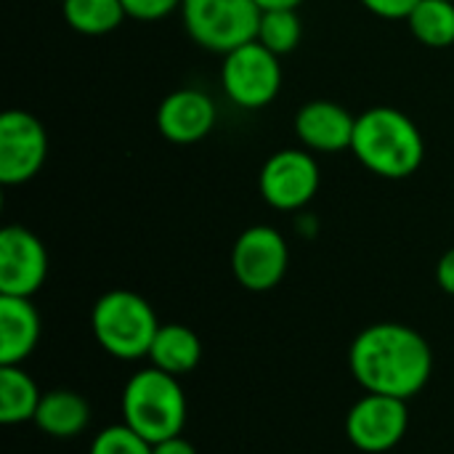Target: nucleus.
I'll list each match as a JSON object with an SVG mask.
<instances>
[{
	"label": "nucleus",
	"instance_id": "39448f33",
	"mask_svg": "<svg viewBox=\"0 0 454 454\" xmlns=\"http://www.w3.org/2000/svg\"><path fill=\"white\" fill-rule=\"evenodd\" d=\"M255 0H184L181 21L186 35L205 51L226 56L229 51L253 43L261 24Z\"/></svg>",
	"mask_w": 454,
	"mask_h": 454
},
{
	"label": "nucleus",
	"instance_id": "0eeeda50",
	"mask_svg": "<svg viewBox=\"0 0 454 454\" xmlns=\"http://www.w3.org/2000/svg\"><path fill=\"white\" fill-rule=\"evenodd\" d=\"M322 173L314 152L309 149H279L274 152L258 176L261 197L269 207L282 213L303 210L319 192Z\"/></svg>",
	"mask_w": 454,
	"mask_h": 454
},
{
	"label": "nucleus",
	"instance_id": "412c9836",
	"mask_svg": "<svg viewBox=\"0 0 454 454\" xmlns=\"http://www.w3.org/2000/svg\"><path fill=\"white\" fill-rule=\"evenodd\" d=\"M90 454H152V444L141 439L133 428L120 423V426L104 428L93 439Z\"/></svg>",
	"mask_w": 454,
	"mask_h": 454
},
{
	"label": "nucleus",
	"instance_id": "9d476101",
	"mask_svg": "<svg viewBox=\"0 0 454 454\" xmlns=\"http://www.w3.org/2000/svg\"><path fill=\"white\" fill-rule=\"evenodd\" d=\"M410 428V410L404 399L383 396V394H364L346 418V436L348 442L367 454L391 452Z\"/></svg>",
	"mask_w": 454,
	"mask_h": 454
},
{
	"label": "nucleus",
	"instance_id": "bb28decb",
	"mask_svg": "<svg viewBox=\"0 0 454 454\" xmlns=\"http://www.w3.org/2000/svg\"><path fill=\"white\" fill-rule=\"evenodd\" d=\"M450 3H454V0H450Z\"/></svg>",
	"mask_w": 454,
	"mask_h": 454
},
{
	"label": "nucleus",
	"instance_id": "dca6fc26",
	"mask_svg": "<svg viewBox=\"0 0 454 454\" xmlns=\"http://www.w3.org/2000/svg\"><path fill=\"white\" fill-rule=\"evenodd\" d=\"M149 359H152V367L168 375L184 378L197 370L202 359V343L197 333L189 330L186 325H160Z\"/></svg>",
	"mask_w": 454,
	"mask_h": 454
},
{
	"label": "nucleus",
	"instance_id": "2eb2a0df",
	"mask_svg": "<svg viewBox=\"0 0 454 454\" xmlns=\"http://www.w3.org/2000/svg\"><path fill=\"white\" fill-rule=\"evenodd\" d=\"M51 439H74L90 423V404L69 388L45 391L32 420Z\"/></svg>",
	"mask_w": 454,
	"mask_h": 454
},
{
	"label": "nucleus",
	"instance_id": "f8f14e48",
	"mask_svg": "<svg viewBox=\"0 0 454 454\" xmlns=\"http://www.w3.org/2000/svg\"><path fill=\"white\" fill-rule=\"evenodd\" d=\"M218 109L200 88H178L157 106V130L170 144H197L213 133Z\"/></svg>",
	"mask_w": 454,
	"mask_h": 454
},
{
	"label": "nucleus",
	"instance_id": "a211bd4d",
	"mask_svg": "<svg viewBox=\"0 0 454 454\" xmlns=\"http://www.w3.org/2000/svg\"><path fill=\"white\" fill-rule=\"evenodd\" d=\"M61 13L74 32L88 37L109 35L128 19L120 0H61Z\"/></svg>",
	"mask_w": 454,
	"mask_h": 454
},
{
	"label": "nucleus",
	"instance_id": "393cba45",
	"mask_svg": "<svg viewBox=\"0 0 454 454\" xmlns=\"http://www.w3.org/2000/svg\"><path fill=\"white\" fill-rule=\"evenodd\" d=\"M152 454H197L194 444L184 436H170L165 442L152 444Z\"/></svg>",
	"mask_w": 454,
	"mask_h": 454
},
{
	"label": "nucleus",
	"instance_id": "6ab92c4d",
	"mask_svg": "<svg viewBox=\"0 0 454 454\" xmlns=\"http://www.w3.org/2000/svg\"><path fill=\"white\" fill-rule=\"evenodd\" d=\"M407 27L426 48L454 45V3L450 0H420L407 16Z\"/></svg>",
	"mask_w": 454,
	"mask_h": 454
},
{
	"label": "nucleus",
	"instance_id": "aec40b11",
	"mask_svg": "<svg viewBox=\"0 0 454 454\" xmlns=\"http://www.w3.org/2000/svg\"><path fill=\"white\" fill-rule=\"evenodd\" d=\"M301 37H303V24H301L298 8H274V11L261 13L255 40L261 45H266L271 53H277V56L293 53L298 48Z\"/></svg>",
	"mask_w": 454,
	"mask_h": 454
},
{
	"label": "nucleus",
	"instance_id": "f257e3e1",
	"mask_svg": "<svg viewBox=\"0 0 454 454\" xmlns=\"http://www.w3.org/2000/svg\"><path fill=\"white\" fill-rule=\"evenodd\" d=\"M348 370L367 394L407 402L428 386L434 351L418 330L399 322H380L354 338Z\"/></svg>",
	"mask_w": 454,
	"mask_h": 454
},
{
	"label": "nucleus",
	"instance_id": "f3484780",
	"mask_svg": "<svg viewBox=\"0 0 454 454\" xmlns=\"http://www.w3.org/2000/svg\"><path fill=\"white\" fill-rule=\"evenodd\" d=\"M37 383L21 370V364H0V423L21 426L35 420L40 407Z\"/></svg>",
	"mask_w": 454,
	"mask_h": 454
},
{
	"label": "nucleus",
	"instance_id": "5701e85b",
	"mask_svg": "<svg viewBox=\"0 0 454 454\" xmlns=\"http://www.w3.org/2000/svg\"><path fill=\"white\" fill-rule=\"evenodd\" d=\"M370 13L380 16V19H391V21H407V16L415 11V5L420 0H359Z\"/></svg>",
	"mask_w": 454,
	"mask_h": 454
},
{
	"label": "nucleus",
	"instance_id": "20e7f679",
	"mask_svg": "<svg viewBox=\"0 0 454 454\" xmlns=\"http://www.w3.org/2000/svg\"><path fill=\"white\" fill-rule=\"evenodd\" d=\"M90 325L98 346L120 362L146 359L160 330L149 301L130 290L104 293L93 306Z\"/></svg>",
	"mask_w": 454,
	"mask_h": 454
},
{
	"label": "nucleus",
	"instance_id": "4be33fe9",
	"mask_svg": "<svg viewBox=\"0 0 454 454\" xmlns=\"http://www.w3.org/2000/svg\"><path fill=\"white\" fill-rule=\"evenodd\" d=\"M128 19L133 21H162L170 13L181 11L184 0H120Z\"/></svg>",
	"mask_w": 454,
	"mask_h": 454
},
{
	"label": "nucleus",
	"instance_id": "ddd939ff",
	"mask_svg": "<svg viewBox=\"0 0 454 454\" xmlns=\"http://www.w3.org/2000/svg\"><path fill=\"white\" fill-rule=\"evenodd\" d=\"M354 128L356 117L338 101L327 98L309 101L295 114V136L303 144V149L314 154L351 152Z\"/></svg>",
	"mask_w": 454,
	"mask_h": 454
},
{
	"label": "nucleus",
	"instance_id": "b1692460",
	"mask_svg": "<svg viewBox=\"0 0 454 454\" xmlns=\"http://www.w3.org/2000/svg\"><path fill=\"white\" fill-rule=\"evenodd\" d=\"M436 282H439V287L447 295H454V247H450L439 258V263H436Z\"/></svg>",
	"mask_w": 454,
	"mask_h": 454
},
{
	"label": "nucleus",
	"instance_id": "6e6552de",
	"mask_svg": "<svg viewBox=\"0 0 454 454\" xmlns=\"http://www.w3.org/2000/svg\"><path fill=\"white\" fill-rule=\"evenodd\" d=\"M290 266V247L274 226H250L245 229L231 247V271L234 279L250 293L274 290Z\"/></svg>",
	"mask_w": 454,
	"mask_h": 454
},
{
	"label": "nucleus",
	"instance_id": "f03ea898",
	"mask_svg": "<svg viewBox=\"0 0 454 454\" xmlns=\"http://www.w3.org/2000/svg\"><path fill=\"white\" fill-rule=\"evenodd\" d=\"M354 157L378 178L402 181L420 170L426 138L412 117L396 106H370L356 117Z\"/></svg>",
	"mask_w": 454,
	"mask_h": 454
},
{
	"label": "nucleus",
	"instance_id": "423d86ee",
	"mask_svg": "<svg viewBox=\"0 0 454 454\" xmlns=\"http://www.w3.org/2000/svg\"><path fill=\"white\" fill-rule=\"evenodd\" d=\"M221 88L226 98L247 112L269 106L282 90V64L258 40L229 51L221 61Z\"/></svg>",
	"mask_w": 454,
	"mask_h": 454
},
{
	"label": "nucleus",
	"instance_id": "4468645a",
	"mask_svg": "<svg viewBox=\"0 0 454 454\" xmlns=\"http://www.w3.org/2000/svg\"><path fill=\"white\" fill-rule=\"evenodd\" d=\"M40 340V314L29 298L0 295V364H21Z\"/></svg>",
	"mask_w": 454,
	"mask_h": 454
},
{
	"label": "nucleus",
	"instance_id": "1a4fd4ad",
	"mask_svg": "<svg viewBox=\"0 0 454 454\" xmlns=\"http://www.w3.org/2000/svg\"><path fill=\"white\" fill-rule=\"evenodd\" d=\"M48 157V133L43 122L24 112L8 109L0 114V184L21 186L32 181Z\"/></svg>",
	"mask_w": 454,
	"mask_h": 454
},
{
	"label": "nucleus",
	"instance_id": "a878e982",
	"mask_svg": "<svg viewBox=\"0 0 454 454\" xmlns=\"http://www.w3.org/2000/svg\"><path fill=\"white\" fill-rule=\"evenodd\" d=\"M261 11H274V8H298L303 0H255Z\"/></svg>",
	"mask_w": 454,
	"mask_h": 454
},
{
	"label": "nucleus",
	"instance_id": "7ed1b4c3",
	"mask_svg": "<svg viewBox=\"0 0 454 454\" xmlns=\"http://www.w3.org/2000/svg\"><path fill=\"white\" fill-rule=\"evenodd\" d=\"M122 423L149 444L181 436L186 426V394L178 378L157 367L138 370L122 388Z\"/></svg>",
	"mask_w": 454,
	"mask_h": 454
},
{
	"label": "nucleus",
	"instance_id": "9b49d317",
	"mask_svg": "<svg viewBox=\"0 0 454 454\" xmlns=\"http://www.w3.org/2000/svg\"><path fill=\"white\" fill-rule=\"evenodd\" d=\"M48 277V250L43 239L24 226L0 231V295L32 298Z\"/></svg>",
	"mask_w": 454,
	"mask_h": 454
}]
</instances>
